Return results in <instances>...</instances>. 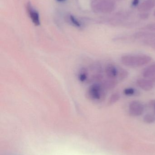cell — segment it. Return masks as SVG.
<instances>
[{
	"label": "cell",
	"instance_id": "6da1fadb",
	"mask_svg": "<svg viewBox=\"0 0 155 155\" xmlns=\"http://www.w3.org/2000/svg\"><path fill=\"white\" fill-rule=\"evenodd\" d=\"M152 61V57L145 54L124 55L121 59V62L123 65L131 67L144 66Z\"/></svg>",
	"mask_w": 155,
	"mask_h": 155
},
{
	"label": "cell",
	"instance_id": "7a4b0ae2",
	"mask_svg": "<svg viewBox=\"0 0 155 155\" xmlns=\"http://www.w3.org/2000/svg\"><path fill=\"white\" fill-rule=\"evenodd\" d=\"M106 91L102 84L95 83L89 88L88 94L89 97L93 100L103 101L106 97Z\"/></svg>",
	"mask_w": 155,
	"mask_h": 155
},
{
	"label": "cell",
	"instance_id": "3957f363",
	"mask_svg": "<svg viewBox=\"0 0 155 155\" xmlns=\"http://www.w3.org/2000/svg\"><path fill=\"white\" fill-rule=\"evenodd\" d=\"M143 105L138 101H132L129 106V113L133 116H140L143 113Z\"/></svg>",
	"mask_w": 155,
	"mask_h": 155
},
{
	"label": "cell",
	"instance_id": "277c9868",
	"mask_svg": "<svg viewBox=\"0 0 155 155\" xmlns=\"http://www.w3.org/2000/svg\"><path fill=\"white\" fill-rule=\"evenodd\" d=\"M98 7L103 12L109 13L115 9V3L114 0H104L99 4Z\"/></svg>",
	"mask_w": 155,
	"mask_h": 155
},
{
	"label": "cell",
	"instance_id": "5b68a950",
	"mask_svg": "<svg viewBox=\"0 0 155 155\" xmlns=\"http://www.w3.org/2000/svg\"><path fill=\"white\" fill-rule=\"evenodd\" d=\"M136 83L140 88L146 91H151L155 85V82L144 78L137 79Z\"/></svg>",
	"mask_w": 155,
	"mask_h": 155
},
{
	"label": "cell",
	"instance_id": "8992f818",
	"mask_svg": "<svg viewBox=\"0 0 155 155\" xmlns=\"http://www.w3.org/2000/svg\"><path fill=\"white\" fill-rule=\"evenodd\" d=\"M143 77L153 80L155 82V64H153L144 69L143 71Z\"/></svg>",
	"mask_w": 155,
	"mask_h": 155
},
{
	"label": "cell",
	"instance_id": "52a82bcc",
	"mask_svg": "<svg viewBox=\"0 0 155 155\" xmlns=\"http://www.w3.org/2000/svg\"><path fill=\"white\" fill-rule=\"evenodd\" d=\"M155 7V0H145L138 6V10L141 12H148Z\"/></svg>",
	"mask_w": 155,
	"mask_h": 155
},
{
	"label": "cell",
	"instance_id": "ba28073f",
	"mask_svg": "<svg viewBox=\"0 0 155 155\" xmlns=\"http://www.w3.org/2000/svg\"><path fill=\"white\" fill-rule=\"evenodd\" d=\"M133 37L135 39L148 40L155 39V33L153 32L139 31L133 35Z\"/></svg>",
	"mask_w": 155,
	"mask_h": 155
},
{
	"label": "cell",
	"instance_id": "9c48e42d",
	"mask_svg": "<svg viewBox=\"0 0 155 155\" xmlns=\"http://www.w3.org/2000/svg\"><path fill=\"white\" fill-rule=\"evenodd\" d=\"M105 73L108 78H115L118 75V69L113 64H108L105 68Z\"/></svg>",
	"mask_w": 155,
	"mask_h": 155
},
{
	"label": "cell",
	"instance_id": "30bf717a",
	"mask_svg": "<svg viewBox=\"0 0 155 155\" xmlns=\"http://www.w3.org/2000/svg\"><path fill=\"white\" fill-rule=\"evenodd\" d=\"M118 84V81L115 78H108L103 82L104 88L106 90H111L116 87Z\"/></svg>",
	"mask_w": 155,
	"mask_h": 155
},
{
	"label": "cell",
	"instance_id": "8fae6325",
	"mask_svg": "<svg viewBox=\"0 0 155 155\" xmlns=\"http://www.w3.org/2000/svg\"><path fill=\"white\" fill-rule=\"evenodd\" d=\"M29 14L32 21L34 24L35 25L38 26L40 25V17H39V13L35 10H33L32 8H29Z\"/></svg>",
	"mask_w": 155,
	"mask_h": 155
},
{
	"label": "cell",
	"instance_id": "7c38bea8",
	"mask_svg": "<svg viewBox=\"0 0 155 155\" xmlns=\"http://www.w3.org/2000/svg\"><path fill=\"white\" fill-rule=\"evenodd\" d=\"M129 75V73L125 69L120 68L118 69V75L117 76L119 80H123L127 78Z\"/></svg>",
	"mask_w": 155,
	"mask_h": 155
},
{
	"label": "cell",
	"instance_id": "4fadbf2b",
	"mask_svg": "<svg viewBox=\"0 0 155 155\" xmlns=\"http://www.w3.org/2000/svg\"><path fill=\"white\" fill-rule=\"evenodd\" d=\"M120 98V95L119 93H115L113 94L109 98L108 104L109 105H113L119 101Z\"/></svg>",
	"mask_w": 155,
	"mask_h": 155
},
{
	"label": "cell",
	"instance_id": "5bb4252c",
	"mask_svg": "<svg viewBox=\"0 0 155 155\" xmlns=\"http://www.w3.org/2000/svg\"><path fill=\"white\" fill-rule=\"evenodd\" d=\"M143 120L147 124H152L155 121V117L152 114H147L144 117Z\"/></svg>",
	"mask_w": 155,
	"mask_h": 155
},
{
	"label": "cell",
	"instance_id": "9a60e30c",
	"mask_svg": "<svg viewBox=\"0 0 155 155\" xmlns=\"http://www.w3.org/2000/svg\"><path fill=\"white\" fill-rule=\"evenodd\" d=\"M123 93L125 95L128 96L134 95L136 94V91L135 89L133 87H128V88H125L124 90Z\"/></svg>",
	"mask_w": 155,
	"mask_h": 155
},
{
	"label": "cell",
	"instance_id": "2e32d148",
	"mask_svg": "<svg viewBox=\"0 0 155 155\" xmlns=\"http://www.w3.org/2000/svg\"><path fill=\"white\" fill-rule=\"evenodd\" d=\"M145 30H148L151 32L155 33V23H151L147 25L145 27Z\"/></svg>",
	"mask_w": 155,
	"mask_h": 155
},
{
	"label": "cell",
	"instance_id": "e0dca14e",
	"mask_svg": "<svg viewBox=\"0 0 155 155\" xmlns=\"http://www.w3.org/2000/svg\"><path fill=\"white\" fill-rule=\"evenodd\" d=\"M138 16L142 20H147L149 18V14L147 12H142L139 14Z\"/></svg>",
	"mask_w": 155,
	"mask_h": 155
},
{
	"label": "cell",
	"instance_id": "ac0fdd59",
	"mask_svg": "<svg viewBox=\"0 0 155 155\" xmlns=\"http://www.w3.org/2000/svg\"><path fill=\"white\" fill-rule=\"evenodd\" d=\"M70 20H71L72 22L76 26H77V27H80L81 26V24L79 23V22L77 20H76L74 16L72 15H70Z\"/></svg>",
	"mask_w": 155,
	"mask_h": 155
},
{
	"label": "cell",
	"instance_id": "d6986e66",
	"mask_svg": "<svg viewBox=\"0 0 155 155\" xmlns=\"http://www.w3.org/2000/svg\"><path fill=\"white\" fill-rule=\"evenodd\" d=\"M140 0H132V5L133 7H135L139 6Z\"/></svg>",
	"mask_w": 155,
	"mask_h": 155
},
{
	"label": "cell",
	"instance_id": "ffe728a7",
	"mask_svg": "<svg viewBox=\"0 0 155 155\" xmlns=\"http://www.w3.org/2000/svg\"><path fill=\"white\" fill-rule=\"evenodd\" d=\"M150 104L152 106L154 107L155 109V101H152V103H150Z\"/></svg>",
	"mask_w": 155,
	"mask_h": 155
},
{
	"label": "cell",
	"instance_id": "44dd1931",
	"mask_svg": "<svg viewBox=\"0 0 155 155\" xmlns=\"http://www.w3.org/2000/svg\"><path fill=\"white\" fill-rule=\"evenodd\" d=\"M58 2H64V1H66V0H57Z\"/></svg>",
	"mask_w": 155,
	"mask_h": 155
},
{
	"label": "cell",
	"instance_id": "7402d4cb",
	"mask_svg": "<svg viewBox=\"0 0 155 155\" xmlns=\"http://www.w3.org/2000/svg\"><path fill=\"white\" fill-rule=\"evenodd\" d=\"M153 14H154V16H155V11H154V12Z\"/></svg>",
	"mask_w": 155,
	"mask_h": 155
}]
</instances>
